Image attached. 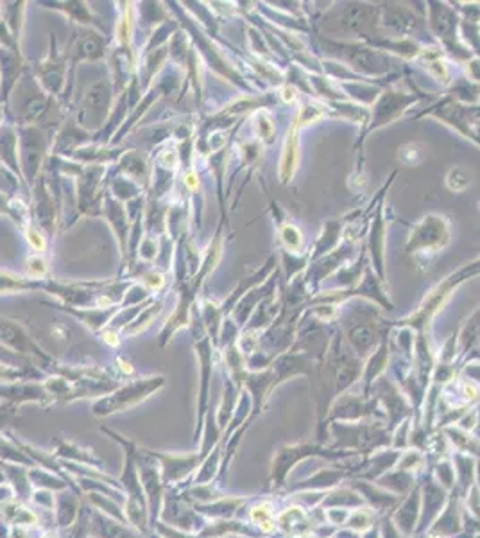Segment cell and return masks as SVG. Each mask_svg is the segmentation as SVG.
I'll use <instances>...</instances> for the list:
<instances>
[{"label": "cell", "mask_w": 480, "mask_h": 538, "mask_svg": "<svg viewBox=\"0 0 480 538\" xmlns=\"http://www.w3.org/2000/svg\"><path fill=\"white\" fill-rule=\"evenodd\" d=\"M468 185H469L468 176H466L460 169H453L452 173L448 174V187L452 190H457V192H459V190H464Z\"/></svg>", "instance_id": "cell-25"}, {"label": "cell", "mask_w": 480, "mask_h": 538, "mask_svg": "<svg viewBox=\"0 0 480 538\" xmlns=\"http://www.w3.org/2000/svg\"><path fill=\"white\" fill-rule=\"evenodd\" d=\"M142 284L145 285V287H149L151 291H160L161 287L165 285V277L160 273V271H149V273H145L144 277H142Z\"/></svg>", "instance_id": "cell-24"}, {"label": "cell", "mask_w": 480, "mask_h": 538, "mask_svg": "<svg viewBox=\"0 0 480 538\" xmlns=\"http://www.w3.org/2000/svg\"><path fill=\"white\" fill-rule=\"evenodd\" d=\"M446 242H448L446 221L441 217H427L410 235L408 248H412L414 251H425V249L430 251V249L443 248Z\"/></svg>", "instance_id": "cell-3"}, {"label": "cell", "mask_w": 480, "mask_h": 538, "mask_svg": "<svg viewBox=\"0 0 480 538\" xmlns=\"http://www.w3.org/2000/svg\"><path fill=\"white\" fill-rule=\"evenodd\" d=\"M18 147V135L15 129L8 124L0 126V165L15 176H22Z\"/></svg>", "instance_id": "cell-7"}, {"label": "cell", "mask_w": 480, "mask_h": 538, "mask_svg": "<svg viewBox=\"0 0 480 538\" xmlns=\"http://www.w3.org/2000/svg\"><path fill=\"white\" fill-rule=\"evenodd\" d=\"M25 237H27V242L36 249V251H45L47 242H45V237L41 235V232L38 228L29 225L27 230H25Z\"/></svg>", "instance_id": "cell-23"}, {"label": "cell", "mask_w": 480, "mask_h": 538, "mask_svg": "<svg viewBox=\"0 0 480 538\" xmlns=\"http://www.w3.org/2000/svg\"><path fill=\"white\" fill-rule=\"evenodd\" d=\"M118 169L126 178L133 180L136 185L147 183L151 180L149 162L145 158V154H142L140 151H128V153L122 154L118 160Z\"/></svg>", "instance_id": "cell-8"}, {"label": "cell", "mask_w": 480, "mask_h": 538, "mask_svg": "<svg viewBox=\"0 0 480 538\" xmlns=\"http://www.w3.org/2000/svg\"><path fill=\"white\" fill-rule=\"evenodd\" d=\"M16 181H15V174H11L9 171H4L0 167V192L8 194L11 190H15Z\"/></svg>", "instance_id": "cell-26"}, {"label": "cell", "mask_w": 480, "mask_h": 538, "mask_svg": "<svg viewBox=\"0 0 480 538\" xmlns=\"http://www.w3.org/2000/svg\"><path fill=\"white\" fill-rule=\"evenodd\" d=\"M38 190H36V205H34V212H36L38 221H40L41 228L47 232H54V219H56V206H54L52 192L48 189V185L43 181V178H38Z\"/></svg>", "instance_id": "cell-9"}, {"label": "cell", "mask_w": 480, "mask_h": 538, "mask_svg": "<svg viewBox=\"0 0 480 538\" xmlns=\"http://www.w3.org/2000/svg\"><path fill=\"white\" fill-rule=\"evenodd\" d=\"M48 110V99L47 95H43V93H38V95L31 97V99L25 102L24 106V115H22V119H24L25 124H36L38 121H40L41 117L47 113Z\"/></svg>", "instance_id": "cell-16"}, {"label": "cell", "mask_w": 480, "mask_h": 538, "mask_svg": "<svg viewBox=\"0 0 480 538\" xmlns=\"http://www.w3.org/2000/svg\"><path fill=\"white\" fill-rule=\"evenodd\" d=\"M104 210H106L108 219L111 221L113 230H115V233L118 235L120 248L126 249V241H128V232H126V228H128V210L122 208L120 201H116L113 196L106 197Z\"/></svg>", "instance_id": "cell-12"}, {"label": "cell", "mask_w": 480, "mask_h": 538, "mask_svg": "<svg viewBox=\"0 0 480 538\" xmlns=\"http://www.w3.org/2000/svg\"><path fill=\"white\" fill-rule=\"evenodd\" d=\"M6 8L2 9V20L6 22V25H8V29L11 31L13 38H15V41L18 43V38H20V29H22V24H24V2H8V4H4Z\"/></svg>", "instance_id": "cell-13"}, {"label": "cell", "mask_w": 480, "mask_h": 538, "mask_svg": "<svg viewBox=\"0 0 480 538\" xmlns=\"http://www.w3.org/2000/svg\"><path fill=\"white\" fill-rule=\"evenodd\" d=\"M299 232L294 226H285L283 228V242L287 244V248L296 249L299 246Z\"/></svg>", "instance_id": "cell-27"}, {"label": "cell", "mask_w": 480, "mask_h": 538, "mask_svg": "<svg viewBox=\"0 0 480 538\" xmlns=\"http://www.w3.org/2000/svg\"><path fill=\"white\" fill-rule=\"evenodd\" d=\"M188 45H187V38H185V34H181V32H176L172 38H170V43H168V56L172 58L176 63H185L187 61V52L188 50H185Z\"/></svg>", "instance_id": "cell-19"}, {"label": "cell", "mask_w": 480, "mask_h": 538, "mask_svg": "<svg viewBox=\"0 0 480 538\" xmlns=\"http://www.w3.org/2000/svg\"><path fill=\"white\" fill-rule=\"evenodd\" d=\"M111 194L113 197H115L116 201H133L138 197V194H140V185H136L133 180H129V178L126 176H120V178H115V180L111 181Z\"/></svg>", "instance_id": "cell-18"}, {"label": "cell", "mask_w": 480, "mask_h": 538, "mask_svg": "<svg viewBox=\"0 0 480 538\" xmlns=\"http://www.w3.org/2000/svg\"><path fill=\"white\" fill-rule=\"evenodd\" d=\"M27 275L29 278H34V280H40L47 275V262H45L43 257L40 255H32V257L27 258Z\"/></svg>", "instance_id": "cell-21"}, {"label": "cell", "mask_w": 480, "mask_h": 538, "mask_svg": "<svg viewBox=\"0 0 480 538\" xmlns=\"http://www.w3.org/2000/svg\"><path fill=\"white\" fill-rule=\"evenodd\" d=\"M40 284H34L27 278L16 277L11 273H4L0 271V294H11V293H22V291L34 289Z\"/></svg>", "instance_id": "cell-17"}, {"label": "cell", "mask_w": 480, "mask_h": 538, "mask_svg": "<svg viewBox=\"0 0 480 538\" xmlns=\"http://www.w3.org/2000/svg\"><path fill=\"white\" fill-rule=\"evenodd\" d=\"M185 185H187L190 190L197 189L199 181H197V173H196V171H188V173L185 174Z\"/></svg>", "instance_id": "cell-29"}, {"label": "cell", "mask_w": 480, "mask_h": 538, "mask_svg": "<svg viewBox=\"0 0 480 538\" xmlns=\"http://www.w3.org/2000/svg\"><path fill=\"white\" fill-rule=\"evenodd\" d=\"M133 29H135V18H133V4H126L122 9V15L118 18L116 25V41L122 48H129L133 38Z\"/></svg>", "instance_id": "cell-14"}, {"label": "cell", "mask_w": 480, "mask_h": 538, "mask_svg": "<svg viewBox=\"0 0 480 538\" xmlns=\"http://www.w3.org/2000/svg\"><path fill=\"white\" fill-rule=\"evenodd\" d=\"M104 173H106V165L97 164V165H86V167H83V171L76 176L81 210H86L93 203L97 189H99V183L102 180V176H104Z\"/></svg>", "instance_id": "cell-6"}, {"label": "cell", "mask_w": 480, "mask_h": 538, "mask_svg": "<svg viewBox=\"0 0 480 538\" xmlns=\"http://www.w3.org/2000/svg\"><path fill=\"white\" fill-rule=\"evenodd\" d=\"M18 153H20V169L22 176H25L29 185L38 180L41 165L47 153V142L40 128L32 124L22 126V135L18 138Z\"/></svg>", "instance_id": "cell-1"}, {"label": "cell", "mask_w": 480, "mask_h": 538, "mask_svg": "<svg viewBox=\"0 0 480 538\" xmlns=\"http://www.w3.org/2000/svg\"><path fill=\"white\" fill-rule=\"evenodd\" d=\"M253 518H256L258 522H260V526L264 527V529H271V511L265 510V508H256L255 511H253Z\"/></svg>", "instance_id": "cell-28"}, {"label": "cell", "mask_w": 480, "mask_h": 538, "mask_svg": "<svg viewBox=\"0 0 480 538\" xmlns=\"http://www.w3.org/2000/svg\"><path fill=\"white\" fill-rule=\"evenodd\" d=\"M104 339L109 343V345H113V346H115L116 343H118V341H116V334L113 332V330H111V332H109V330H108V332H104Z\"/></svg>", "instance_id": "cell-30"}, {"label": "cell", "mask_w": 480, "mask_h": 538, "mask_svg": "<svg viewBox=\"0 0 480 538\" xmlns=\"http://www.w3.org/2000/svg\"><path fill=\"white\" fill-rule=\"evenodd\" d=\"M161 309H163V300H154V301H151V303H147V307L142 310L140 316L135 317V319L129 323L128 329H124V334H136V332H140V330H144L145 327H147L149 323L161 312Z\"/></svg>", "instance_id": "cell-15"}, {"label": "cell", "mask_w": 480, "mask_h": 538, "mask_svg": "<svg viewBox=\"0 0 480 538\" xmlns=\"http://www.w3.org/2000/svg\"><path fill=\"white\" fill-rule=\"evenodd\" d=\"M138 251H140V257L144 260H154L160 255V246H158V241L154 237H144L140 241V246H138Z\"/></svg>", "instance_id": "cell-22"}, {"label": "cell", "mask_w": 480, "mask_h": 538, "mask_svg": "<svg viewBox=\"0 0 480 538\" xmlns=\"http://www.w3.org/2000/svg\"><path fill=\"white\" fill-rule=\"evenodd\" d=\"M38 83L48 95H59L65 86V60L57 56L56 47L38 70Z\"/></svg>", "instance_id": "cell-4"}, {"label": "cell", "mask_w": 480, "mask_h": 538, "mask_svg": "<svg viewBox=\"0 0 480 538\" xmlns=\"http://www.w3.org/2000/svg\"><path fill=\"white\" fill-rule=\"evenodd\" d=\"M179 158H181L179 151H177L176 147H172V145H168V147H165L163 151L158 154V167L174 173V171L177 169V165H179Z\"/></svg>", "instance_id": "cell-20"}, {"label": "cell", "mask_w": 480, "mask_h": 538, "mask_svg": "<svg viewBox=\"0 0 480 538\" xmlns=\"http://www.w3.org/2000/svg\"><path fill=\"white\" fill-rule=\"evenodd\" d=\"M20 72L22 63L18 60V54L0 47V83H2V97L4 99H8Z\"/></svg>", "instance_id": "cell-10"}, {"label": "cell", "mask_w": 480, "mask_h": 538, "mask_svg": "<svg viewBox=\"0 0 480 538\" xmlns=\"http://www.w3.org/2000/svg\"><path fill=\"white\" fill-rule=\"evenodd\" d=\"M104 50V40H102L99 32L88 31L86 27H83L76 36V40H74L72 47H70V56H72L74 63H77V61H97L102 58Z\"/></svg>", "instance_id": "cell-5"}, {"label": "cell", "mask_w": 480, "mask_h": 538, "mask_svg": "<svg viewBox=\"0 0 480 538\" xmlns=\"http://www.w3.org/2000/svg\"><path fill=\"white\" fill-rule=\"evenodd\" d=\"M45 6H50L52 9H57V11L65 13L70 20L77 22V24H81L83 27H88L90 25V27L102 29L99 18L90 11V8L84 4V2H61V4L56 2V4H45Z\"/></svg>", "instance_id": "cell-11"}, {"label": "cell", "mask_w": 480, "mask_h": 538, "mask_svg": "<svg viewBox=\"0 0 480 538\" xmlns=\"http://www.w3.org/2000/svg\"><path fill=\"white\" fill-rule=\"evenodd\" d=\"M111 106V85L108 81H99L95 85H92L83 97L81 102L79 117H77V124L83 128L84 131L93 126H104L108 121V115L113 108Z\"/></svg>", "instance_id": "cell-2"}]
</instances>
